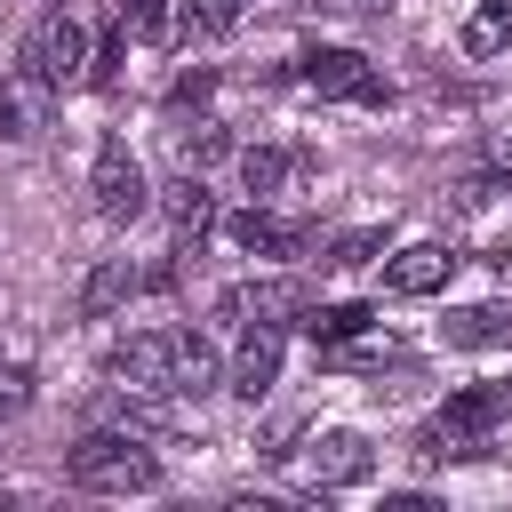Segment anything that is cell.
I'll return each instance as SVG.
<instances>
[{"mask_svg":"<svg viewBox=\"0 0 512 512\" xmlns=\"http://www.w3.org/2000/svg\"><path fill=\"white\" fill-rule=\"evenodd\" d=\"M512 40V0H488L472 24H464V56H496Z\"/></svg>","mask_w":512,"mask_h":512,"instance_id":"obj_20","label":"cell"},{"mask_svg":"<svg viewBox=\"0 0 512 512\" xmlns=\"http://www.w3.org/2000/svg\"><path fill=\"white\" fill-rule=\"evenodd\" d=\"M448 272H456V248H440V240H416V248L384 256V288L392 296H440Z\"/></svg>","mask_w":512,"mask_h":512,"instance_id":"obj_10","label":"cell"},{"mask_svg":"<svg viewBox=\"0 0 512 512\" xmlns=\"http://www.w3.org/2000/svg\"><path fill=\"white\" fill-rule=\"evenodd\" d=\"M240 8H248V0H184L192 32H232V24H240Z\"/></svg>","mask_w":512,"mask_h":512,"instance_id":"obj_23","label":"cell"},{"mask_svg":"<svg viewBox=\"0 0 512 512\" xmlns=\"http://www.w3.org/2000/svg\"><path fill=\"white\" fill-rule=\"evenodd\" d=\"M48 96H56V88H40V80L16 64V72L0 80V136H8V144H32V136L48 128Z\"/></svg>","mask_w":512,"mask_h":512,"instance_id":"obj_12","label":"cell"},{"mask_svg":"<svg viewBox=\"0 0 512 512\" xmlns=\"http://www.w3.org/2000/svg\"><path fill=\"white\" fill-rule=\"evenodd\" d=\"M24 384H32L24 368H8V376H0V416H16V408H24Z\"/></svg>","mask_w":512,"mask_h":512,"instance_id":"obj_26","label":"cell"},{"mask_svg":"<svg viewBox=\"0 0 512 512\" xmlns=\"http://www.w3.org/2000/svg\"><path fill=\"white\" fill-rule=\"evenodd\" d=\"M216 384H224L216 344H208L200 328H176V384H168V400H200V392H216Z\"/></svg>","mask_w":512,"mask_h":512,"instance_id":"obj_14","label":"cell"},{"mask_svg":"<svg viewBox=\"0 0 512 512\" xmlns=\"http://www.w3.org/2000/svg\"><path fill=\"white\" fill-rule=\"evenodd\" d=\"M224 232L248 256H304L312 248V224L304 216H272V208H240V216H224Z\"/></svg>","mask_w":512,"mask_h":512,"instance_id":"obj_7","label":"cell"},{"mask_svg":"<svg viewBox=\"0 0 512 512\" xmlns=\"http://www.w3.org/2000/svg\"><path fill=\"white\" fill-rule=\"evenodd\" d=\"M288 176H296V152H288V144H248V152H240V184H248L256 200L280 192Z\"/></svg>","mask_w":512,"mask_h":512,"instance_id":"obj_18","label":"cell"},{"mask_svg":"<svg viewBox=\"0 0 512 512\" xmlns=\"http://www.w3.org/2000/svg\"><path fill=\"white\" fill-rule=\"evenodd\" d=\"M88 200H96V216H104V224H136V216L152 208V184H144V168H136L128 136H104V144H96Z\"/></svg>","mask_w":512,"mask_h":512,"instance_id":"obj_5","label":"cell"},{"mask_svg":"<svg viewBox=\"0 0 512 512\" xmlns=\"http://www.w3.org/2000/svg\"><path fill=\"white\" fill-rule=\"evenodd\" d=\"M376 248H384V232H376V224H360V232H336V240H328V264H368Z\"/></svg>","mask_w":512,"mask_h":512,"instance_id":"obj_22","label":"cell"},{"mask_svg":"<svg viewBox=\"0 0 512 512\" xmlns=\"http://www.w3.org/2000/svg\"><path fill=\"white\" fill-rule=\"evenodd\" d=\"M512 408V384H464L448 392V408L416 432V464H456V456H480V440L504 424Z\"/></svg>","mask_w":512,"mask_h":512,"instance_id":"obj_1","label":"cell"},{"mask_svg":"<svg viewBox=\"0 0 512 512\" xmlns=\"http://www.w3.org/2000/svg\"><path fill=\"white\" fill-rule=\"evenodd\" d=\"M168 144H176L184 168H208V160L232 152V128H224V120H184V128H168Z\"/></svg>","mask_w":512,"mask_h":512,"instance_id":"obj_17","label":"cell"},{"mask_svg":"<svg viewBox=\"0 0 512 512\" xmlns=\"http://www.w3.org/2000/svg\"><path fill=\"white\" fill-rule=\"evenodd\" d=\"M216 312H232V320H272V328H288V320H304V312H312V296H304L296 280H240V288H224V296H216Z\"/></svg>","mask_w":512,"mask_h":512,"instance_id":"obj_8","label":"cell"},{"mask_svg":"<svg viewBox=\"0 0 512 512\" xmlns=\"http://www.w3.org/2000/svg\"><path fill=\"white\" fill-rule=\"evenodd\" d=\"M64 472H72V488H96V496H136V488H160V456L144 448V432H120V424L88 432V440L64 456Z\"/></svg>","mask_w":512,"mask_h":512,"instance_id":"obj_2","label":"cell"},{"mask_svg":"<svg viewBox=\"0 0 512 512\" xmlns=\"http://www.w3.org/2000/svg\"><path fill=\"white\" fill-rule=\"evenodd\" d=\"M296 80L312 96H344V104H392V80L360 56V48H304L296 56Z\"/></svg>","mask_w":512,"mask_h":512,"instance_id":"obj_4","label":"cell"},{"mask_svg":"<svg viewBox=\"0 0 512 512\" xmlns=\"http://www.w3.org/2000/svg\"><path fill=\"white\" fill-rule=\"evenodd\" d=\"M136 288H144V272H136L128 256H104V264L80 280V320H104V312H120Z\"/></svg>","mask_w":512,"mask_h":512,"instance_id":"obj_15","label":"cell"},{"mask_svg":"<svg viewBox=\"0 0 512 512\" xmlns=\"http://www.w3.org/2000/svg\"><path fill=\"white\" fill-rule=\"evenodd\" d=\"M304 328H312V344H344V336L376 328V304H312Z\"/></svg>","mask_w":512,"mask_h":512,"instance_id":"obj_19","label":"cell"},{"mask_svg":"<svg viewBox=\"0 0 512 512\" xmlns=\"http://www.w3.org/2000/svg\"><path fill=\"white\" fill-rule=\"evenodd\" d=\"M104 376H112L120 392H160V400H168V384H176V328L120 336V344L104 352Z\"/></svg>","mask_w":512,"mask_h":512,"instance_id":"obj_6","label":"cell"},{"mask_svg":"<svg viewBox=\"0 0 512 512\" xmlns=\"http://www.w3.org/2000/svg\"><path fill=\"white\" fill-rule=\"evenodd\" d=\"M488 152H496V160H504V168H512V120H504V128H496V136H488Z\"/></svg>","mask_w":512,"mask_h":512,"instance_id":"obj_28","label":"cell"},{"mask_svg":"<svg viewBox=\"0 0 512 512\" xmlns=\"http://www.w3.org/2000/svg\"><path fill=\"white\" fill-rule=\"evenodd\" d=\"M208 88H216V72H176V80H168V104L184 112V104H200Z\"/></svg>","mask_w":512,"mask_h":512,"instance_id":"obj_25","label":"cell"},{"mask_svg":"<svg viewBox=\"0 0 512 512\" xmlns=\"http://www.w3.org/2000/svg\"><path fill=\"white\" fill-rule=\"evenodd\" d=\"M272 384H280V328L272 320H248V336L232 352V392L240 400H264Z\"/></svg>","mask_w":512,"mask_h":512,"instance_id":"obj_11","label":"cell"},{"mask_svg":"<svg viewBox=\"0 0 512 512\" xmlns=\"http://www.w3.org/2000/svg\"><path fill=\"white\" fill-rule=\"evenodd\" d=\"M312 8H336V16H384L392 0H312Z\"/></svg>","mask_w":512,"mask_h":512,"instance_id":"obj_27","label":"cell"},{"mask_svg":"<svg viewBox=\"0 0 512 512\" xmlns=\"http://www.w3.org/2000/svg\"><path fill=\"white\" fill-rule=\"evenodd\" d=\"M160 208H168V224H176L184 240H200V232H216V192L200 184V168H184V176L168 184V200H160Z\"/></svg>","mask_w":512,"mask_h":512,"instance_id":"obj_16","label":"cell"},{"mask_svg":"<svg viewBox=\"0 0 512 512\" xmlns=\"http://www.w3.org/2000/svg\"><path fill=\"white\" fill-rule=\"evenodd\" d=\"M16 64H24L40 88H72V80H88V32H80L64 8H48V16H32Z\"/></svg>","mask_w":512,"mask_h":512,"instance_id":"obj_3","label":"cell"},{"mask_svg":"<svg viewBox=\"0 0 512 512\" xmlns=\"http://www.w3.org/2000/svg\"><path fill=\"white\" fill-rule=\"evenodd\" d=\"M112 72H120V32H104L88 48V88H112Z\"/></svg>","mask_w":512,"mask_h":512,"instance_id":"obj_24","label":"cell"},{"mask_svg":"<svg viewBox=\"0 0 512 512\" xmlns=\"http://www.w3.org/2000/svg\"><path fill=\"white\" fill-rule=\"evenodd\" d=\"M368 472H376V456H368L360 432H320V440L304 448V480H312V488H352V480H368Z\"/></svg>","mask_w":512,"mask_h":512,"instance_id":"obj_9","label":"cell"},{"mask_svg":"<svg viewBox=\"0 0 512 512\" xmlns=\"http://www.w3.org/2000/svg\"><path fill=\"white\" fill-rule=\"evenodd\" d=\"M440 336L456 352H504L512 344V304H464V312L440 320Z\"/></svg>","mask_w":512,"mask_h":512,"instance_id":"obj_13","label":"cell"},{"mask_svg":"<svg viewBox=\"0 0 512 512\" xmlns=\"http://www.w3.org/2000/svg\"><path fill=\"white\" fill-rule=\"evenodd\" d=\"M120 8V32L136 40H168V0H112Z\"/></svg>","mask_w":512,"mask_h":512,"instance_id":"obj_21","label":"cell"}]
</instances>
